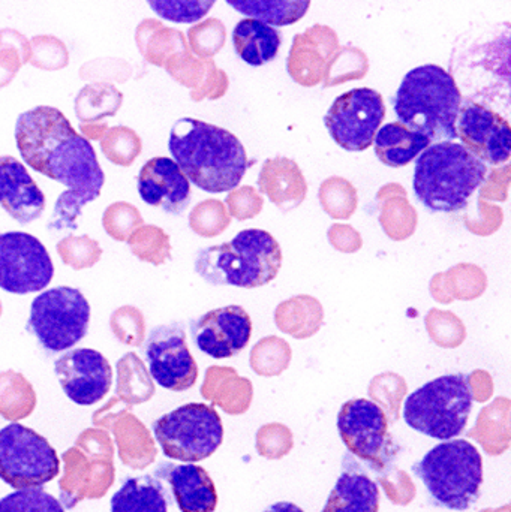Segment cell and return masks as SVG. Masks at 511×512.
Returning <instances> with one entry per match:
<instances>
[{
    "mask_svg": "<svg viewBox=\"0 0 511 512\" xmlns=\"http://www.w3.org/2000/svg\"><path fill=\"white\" fill-rule=\"evenodd\" d=\"M15 141L32 170L95 200L101 195L105 176L95 149L75 132L62 111L41 105L20 114Z\"/></svg>",
    "mask_w": 511,
    "mask_h": 512,
    "instance_id": "1",
    "label": "cell"
},
{
    "mask_svg": "<svg viewBox=\"0 0 511 512\" xmlns=\"http://www.w3.org/2000/svg\"><path fill=\"white\" fill-rule=\"evenodd\" d=\"M168 149L186 179L209 194L234 191L251 167L236 135L191 117L174 123Z\"/></svg>",
    "mask_w": 511,
    "mask_h": 512,
    "instance_id": "2",
    "label": "cell"
},
{
    "mask_svg": "<svg viewBox=\"0 0 511 512\" xmlns=\"http://www.w3.org/2000/svg\"><path fill=\"white\" fill-rule=\"evenodd\" d=\"M393 108L402 125L429 140L446 143L458 138L462 93L455 78L438 65L411 69L392 98Z\"/></svg>",
    "mask_w": 511,
    "mask_h": 512,
    "instance_id": "3",
    "label": "cell"
},
{
    "mask_svg": "<svg viewBox=\"0 0 511 512\" xmlns=\"http://www.w3.org/2000/svg\"><path fill=\"white\" fill-rule=\"evenodd\" d=\"M486 174L485 162L462 144L452 141L432 144L417 159L414 194L431 212H459L485 182Z\"/></svg>",
    "mask_w": 511,
    "mask_h": 512,
    "instance_id": "4",
    "label": "cell"
},
{
    "mask_svg": "<svg viewBox=\"0 0 511 512\" xmlns=\"http://www.w3.org/2000/svg\"><path fill=\"white\" fill-rule=\"evenodd\" d=\"M282 251L264 230L240 231L231 242L198 252L195 271L210 285L260 288L278 276Z\"/></svg>",
    "mask_w": 511,
    "mask_h": 512,
    "instance_id": "5",
    "label": "cell"
},
{
    "mask_svg": "<svg viewBox=\"0 0 511 512\" xmlns=\"http://www.w3.org/2000/svg\"><path fill=\"white\" fill-rule=\"evenodd\" d=\"M413 472L440 507L467 511L479 501L483 484L482 454L465 439H452L432 448L413 466Z\"/></svg>",
    "mask_w": 511,
    "mask_h": 512,
    "instance_id": "6",
    "label": "cell"
},
{
    "mask_svg": "<svg viewBox=\"0 0 511 512\" xmlns=\"http://www.w3.org/2000/svg\"><path fill=\"white\" fill-rule=\"evenodd\" d=\"M470 376L444 375L408 396L404 420L411 429L440 441H452L464 433L473 409Z\"/></svg>",
    "mask_w": 511,
    "mask_h": 512,
    "instance_id": "7",
    "label": "cell"
},
{
    "mask_svg": "<svg viewBox=\"0 0 511 512\" xmlns=\"http://www.w3.org/2000/svg\"><path fill=\"white\" fill-rule=\"evenodd\" d=\"M156 441L168 459L195 463L209 459L224 441V424L212 406L188 403L153 424Z\"/></svg>",
    "mask_w": 511,
    "mask_h": 512,
    "instance_id": "8",
    "label": "cell"
},
{
    "mask_svg": "<svg viewBox=\"0 0 511 512\" xmlns=\"http://www.w3.org/2000/svg\"><path fill=\"white\" fill-rule=\"evenodd\" d=\"M90 304L83 292L71 286H57L33 300L27 330L50 352H63L77 345L87 334Z\"/></svg>",
    "mask_w": 511,
    "mask_h": 512,
    "instance_id": "9",
    "label": "cell"
},
{
    "mask_svg": "<svg viewBox=\"0 0 511 512\" xmlns=\"http://www.w3.org/2000/svg\"><path fill=\"white\" fill-rule=\"evenodd\" d=\"M59 471V456L44 436L20 423L0 430V480L9 487L41 489Z\"/></svg>",
    "mask_w": 511,
    "mask_h": 512,
    "instance_id": "10",
    "label": "cell"
},
{
    "mask_svg": "<svg viewBox=\"0 0 511 512\" xmlns=\"http://www.w3.org/2000/svg\"><path fill=\"white\" fill-rule=\"evenodd\" d=\"M386 117L383 96L360 87L338 96L324 117V125L338 146L348 152H363L374 144Z\"/></svg>",
    "mask_w": 511,
    "mask_h": 512,
    "instance_id": "11",
    "label": "cell"
},
{
    "mask_svg": "<svg viewBox=\"0 0 511 512\" xmlns=\"http://www.w3.org/2000/svg\"><path fill=\"white\" fill-rule=\"evenodd\" d=\"M54 265L45 246L32 234L0 233V288L32 294L50 285Z\"/></svg>",
    "mask_w": 511,
    "mask_h": 512,
    "instance_id": "12",
    "label": "cell"
},
{
    "mask_svg": "<svg viewBox=\"0 0 511 512\" xmlns=\"http://www.w3.org/2000/svg\"><path fill=\"white\" fill-rule=\"evenodd\" d=\"M338 430L345 447L369 463L384 469L389 462V421L386 412L368 399L348 400L338 415Z\"/></svg>",
    "mask_w": 511,
    "mask_h": 512,
    "instance_id": "13",
    "label": "cell"
},
{
    "mask_svg": "<svg viewBox=\"0 0 511 512\" xmlns=\"http://www.w3.org/2000/svg\"><path fill=\"white\" fill-rule=\"evenodd\" d=\"M144 355L153 381L165 390L186 391L197 382L198 366L189 351L182 324L173 322L153 328Z\"/></svg>",
    "mask_w": 511,
    "mask_h": 512,
    "instance_id": "14",
    "label": "cell"
},
{
    "mask_svg": "<svg viewBox=\"0 0 511 512\" xmlns=\"http://www.w3.org/2000/svg\"><path fill=\"white\" fill-rule=\"evenodd\" d=\"M60 387L69 400L90 406L107 396L113 382V370L101 352L80 348L65 352L54 363Z\"/></svg>",
    "mask_w": 511,
    "mask_h": 512,
    "instance_id": "15",
    "label": "cell"
},
{
    "mask_svg": "<svg viewBox=\"0 0 511 512\" xmlns=\"http://www.w3.org/2000/svg\"><path fill=\"white\" fill-rule=\"evenodd\" d=\"M192 339L209 357L222 360L240 354L252 336V321L242 306L219 307L192 321Z\"/></svg>",
    "mask_w": 511,
    "mask_h": 512,
    "instance_id": "16",
    "label": "cell"
},
{
    "mask_svg": "<svg viewBox=\"0 0 511 512\" xmlns=\"http://www.w3.org/2000/svg\"><path fill=\"white\" fill-rule=\"evenodd\" d=\"M458 137L474 156L491 165H503L510 158V125L491 108L470 102L459 113Z\"/></svg>",
    "mask_w": 511,
    "mask_h": 512,
    "instance_id": "17",
    "label": "cell"
},
{
    "mask_svg": "<svg viewBox=\"0 0 511 512\" xmlns=\"http://www.w3.org/2000/svg\"><path fill=\"white\" fill-rule=\"evenodd\" d=\"M339 50V39L332 27L315 24L294 36L287 69L303 87L318 86L326 77L327 66Z\"/></svg>",
    "mask_w": 511,
    "mask_h": 512,
    "instance_id": "18",
    "label": "cell"
},
{
    "mask_svg": "<svg viewBox=\"0 0 511 512\" xmlns=\"http://www.w3.org/2000/svg\"><path fill=\"white\" fill-rule=\"evenodd\" d=\"M138 192L144 203L170 215H180L191 203V183L179 165L164 156L150 159L141 168Z\"/></svg>",
    "mask_w": 511,
    "mask_h": 512,
    "instance_id": "19",
    "label": "cell"
},
{
    "mask_svg": "<svg viewBox=\"0 0 511 512\" xmlns=\"http://www.w3.org/2000/svg\"><path fill=\"white\" fill-rule=\"evenodd\" d=\"M0 206L21 225L36 221L44 213V194L14 156H0Z\"/></svg>",
    "mask_w": 511,
    "mask_h": 512,
    "instance_id": "20",
    "label": "cell"
},
{
    "mask_svg": "<svg viewBox=\"0 0 511 512\" xmlns=\"http://www.w3.org/2000/svg\"><path fill=\"white\" fill-rule=\"evenodd\" d=\"M258 188L285 213L297 209L308 195V183L299 165L284 156L264 162L258 176Z\"/></svg>",
    "mask_w": 511,
    "mask_h": 512,
    "instance_id": "21",
    "label": "cell"
},
{
    "mask_svg": "<svg viewBox=\"0 0 511 512\" xmlns=\"http://www.w3.org/2000/svg\"><path fill=\"white\" fill-rule=\"evenodd\" d=\"M161 474L170 483L180 511L215 512L218 493L206 469L197 465L167 466Z\"/></svg>",
    "mask_w": 511,
    "mask_h": 512,
    "instance_id": "22",
    "label": "cell"
},
{
    "mask_svg": "<svg viewBox=\"0 0 511 512\" xmlns=\"http://www.w3.org/2000/svg\"><path fill=\"white\" fill-rule=\"evenodd\" d=\"M380 489L360 471H344L321 512H378Z\"/></svg>",
    "mask_w": 511,
    "mask_h": 512,
    "instance_id": "23",
    "label": "cell"
},
{
    "mask_svg": "<svg viewBox=\"0 0 511 512\" xmlns=\"http://www.w3.org/2000/svg\"><path fill=\"white\" fill-rule=\"evenodd\" d=\"M374 144L375 155L384 165L399 168L410 164L428 149L431 140L420 132L411 131L401 122H393L378 129Z\"/></svg>",
    "mask_w": 511,
    "mask_h": 512,
    "instance_id": "24",
    "label": "cell"
},
{
    "mask_svg": "<svg viewBox=\"0 0 511 512\" xmlns=\"http://www.w3.org/2000/svg\"><path fill=\"white\" fill-rule=\"evenodd\" d=\"M234 50L243 62L252 66H263L278 56L281 33L263 21L245 18L234 27Z\"/></svg>",
    "mask_w": 511,
    "mask_h": 512,
    "instance_id": "25",
    "label": "cell"
},
{
    "mask_svg": "<svg viewBox=\"0 0 511 512\" xmlns=\"http://www.w3.org/2000/svg\"><path fill=\"white\" fill-rule=\"evenodd\" d=\"M135 41L144 59L155 66H165L171 57L189 51L185 36L180 30L165 27L161 21L153 18H147L138 24Z\"/></svg>",
    "mask_w": 511,
    "mask_h": 512,
    "instance_id": "26",
    "label": "cell"
},
{
    "mask_svg": "<svg viewBox=\"0 0 511 512\" xmlns=\"http://www.w3.org/2000/svg\"><path fill=\"white\" fill-rule=\"evenodd\" d=\"M111 512H168L167 493L150 475L129 478L111 498Z\"/></svg>",
    "mask_w": 511,
    "mask_h": 512,
    "instance_id": "27",
    "label": "cell"
},
{
    "mask_svg": "<svg viewBox=\"0 0 511 512\" xmlns=\"http://www.w3.org/2000/svg\"><path fill=\"white\" fill-rule=\"evenodd\" d=\"M228 5L252 20L269 26H291L311 8L308 0H228Z\"/></svg>",
    "mask_w": 511,
    "mask_h": 512,
    "instance_id": "28",
    "label": "cell"
},
{
    "mask_svg": "<svg viewBox=\"0 0 511 512\" xmlns=\"http://www.w3.org/2000/svg\"><path fill=\"white\" fill-rule=\"evenodd\" d=\"M381 203L380 222L392 239H407L417 225V213L408 203L407 192L399 185L384 186L378 194Z\"/></svg>",
    "mask_w": 511,
    "mask_h": 512,
    "instance_id": "29",
    "label": "cell"
},
{
    "mask_svg": "<svg viewBox=\"0 0 511 512\" xmlns=\"http://www.w3.org/2000/svg\"><path fill=\"white\" fill-rule=\"evenodd\" d=\"M122 104V93L110 83L87 84L74 102L81 123H99V120L116 116Z\"/></svg>",
    "mask_w": 511,
    "mask_h": 512,
    "instance_id": "30",
    "label": "cell"
},
{
    "mask_svg": "<svg viewBox=\"0 0 511 512\" xmlns=\"http://www.w3.org/2000/svg\"><path fill=\"white\" fill-rule=\"evenodd\" d=\"M276 322L279 328L297 337L314 334L323 322V307L315 298L302 297L285 301L278 307Z\"/></svg>",
    "mask_w": 511,
    "mask_h": 512,
    "instance_id": "31",
    "label": "cell"
},
{
    "mask_svg": "<svg viewBox=\"0 0 511 512\" xmlns=\"http://www.w3.org/2000/svg\"><path fill=\"white\" fill-rule=\"evenodd\" d=\"M105 158L119 167H131L143 150V143L134 129L128 126H114L101 140Z\"/></svg>",
    "mask_w": 511,
    "mask_h": 512,
    "instance_id": "32",
    "label": "cell"
},
{
    "mask_svg": "<svg viewBox=\"0 0 511 512\" xmlns=\"http://www.w3.org/2000/svg\"><path fill=\"white\" fill-rule=\"evenodd\" d=\"M321 206L335 219H350L357 209V189L342 177L324 180L318 192Z\"/></svg>",
    "mask_w": 511,
    "mask_h": 512,
    "instance_id": "33",
    "label": "cell"
},
{
    "mask_svg": "<svg viewBox=\"0 0 511 512\" xmlns=\"http://www.w3.org/2000/svg\"><path fill=\"white\" fill-rule=\"evenodd\" d=\"M369 69V60L360 48H339L327 66L324 87L339 86L351 80H360L365 77Z\"/></svg>",
    "mask_w": 511,
    "mask_h": 512,
    "instance_id": "34",
    "label": "cell"
},
{
    "mask_svg": "<svg viewBox=\"0 0 511 512\" xmlns=\"http://www.w3.org/2000/svg\"><path fill=\"white\" fill-rule=\"evenodd\" d=\"M165 71L182 86L189 87L192 92L200 89L206 83L210 72L216 68L212 59H198L192 56L189 51L176 54L165 63Z\"/></svg>",
    "mask_w": 511,
    "mask_h": 512,
    "instance_id": "35",
    "label": "cell"
},
{
    "mask_svg": "<svg viewBox=\"0 0 511 512\" xmlns=\"http://www.w3.org/2000/svg\"><path fill=\"white\" fill-rule=\"evenodd\" d=\"M231 216L227 206L219 200H206L197 204L189 216V224L195 233L203 237H215L227 230Z\"/></svg>",
    "mask_w": 511,
    "mask_h": 512,
    "instance_id": "36",
    "label": "cell"
},
{
    "mask_svg": "<svg viewBox=\"0 0 511 512\" xmlns=\"http://www.w3.org/2000/svg\"><path fill=\"white\" fill-rule=\"evenodd\" d=\"M227 30L218 18H209L188 30L189 45L200 59H210L225 45Z\"/></svg>",
    "mask_w": 511,
    "mask_h": 512,
    "instance_id": "37",
    "label": "cell"
},
{
    "mask_svg": "<svg viewBox=\"0 0 511 512\" xmlns=\"http://www.w3.org/2000/svg\"><path fill=\"white\" fill-rule=\"evenodd\" d=\"M0 512H65L54 496L42 489H24L0 499Z\"/></svg>",
    "mask_w": 511,
    "mask_h": 512,
    "instance_id": "38",
    "label": "cell"
},
{
    "mask_svg": "<svg viewBox=\"0 0 511 512\" xmlns=\"http://www.w3.org/2000/svg\"><path fill=\"white\" fill-rule=\"evenodd\" d=\"M32 57L30 62L35 68L44 71H57L69 63V53L66 45L56 36L39 35L30 39Z\"/></svg>",
    "mask_w": 511,
    "mask_h": 512,
    "instance_id": "39",
    "label": "cell"
},
{
    "mask_svg": "<svg viewBox=\"0 0 511 512\" xmlns=\"http://www.w3.org/2000/svg\"><path fill=\"white\" fill-rule=\"evenodd\" d=\"M150 8L168 21L174 23H194L200 21L207 12L215 5L213 0H194V2H186V0H152L149 3Z\"/></svg>",
    "mask_w": 511,
    "mask_h": 512,
    "instance_id": "40",
    "label": "cell"
},
{
    "mask_svg": "<svg viewBox=\"0 0 511 512\" xmlns=\"http://www.w3.org/2000/svg\"><path fill=\"white\" fill-rule=\"evenodd\" d=\"M102 222H104V227L108 234H111L114 239L122 240L135 227L143 224V218H141L140 212H138L134 204L119 201V203H114L107 207Z\"/></svg>",
    "mask_w": 511,
    "mask_h": 512,
    "instance_id": "41",
    "label": "cell"
},
{
    "mask_svg": "<svg viewBox=\"0 0 511 512\" xmlns=\"http://www.w3.org/2000/svg\"><path fill=\"white\" fill-rule=\"evenodd\" d=\"M95 198L90 195L81 194V192L68 191L62 192L57 198L54 206V216L48 227L54 230H63V228H77V218L81 215V209L86 204L92 203Z\"/></svg>",
    "mask_w": 511,
    "mask_h": 512,
    "instance_id": "42",
    "label": "cell"
},
{
    "mask_svg": "<svg viewBox=\"0 0 511 512\" xmlns=\"http://www.w3.org/2000/svg\"><path fill=\"white\" fill-rule=\"evenodd\" d=\"M131 65L125 60L114 59H96L92 62L86 63L81 66L80 75L84 80H93L98 83L99 80H104L102 83L107 81L116 80L117 83H125L129 77H131Z\"/></svg>",
    "mask_w": 511,
    "mask_h": 512,
    "instance_id": "43",
    "label": "cell"
},
{
    "mask_svg": "<svg viewBox=\"0 0 511 512\" xmlns=\"http://www.w3.org/2000/svg\"><path fill=\"white\" fill-rule=\"evenodd\" d=\"M225 201H227L230 216H234L239 221L255 218L264 206L263 197L258 194L257 189L251 188V186L234 189L228 194Z\"/></svg>",
    "mask_w": 511,
    "mask_h": 512,
    "instance_id": "44",
    "label": "cell"
},
{
    "mask_svg": "<svg viewBox=\"0 0 511 512\" xmlns=\"http://www.w3.org/2000/svg\"><path fill=\"white\" fill-rule=\"evenodd\" d=\"M132 248H135L137 254L146 248H150L146 256H164L168 249V239L161 228L144 227L135 234V239L131 242Z\"/></svg>",
    "mask_w": 511,
    "mask_h": 512,
    "instance_id": "45",
    "label": "cell"
},
{
    "mask_svg": "<svg viewBox=\"0 0 511 512\" xmlns=\"http://www.w3.org/2000/svg\"><path fill=\"white\" fill-rule=\"evenodd\" d=\"M228 89V77L224 71L215 68L207 77L206 83L200 89L191 92V98L194 101H203V99H218L225 95Z\"/></svg>",
    "mask_w": 511,
    "mask_h": 512,
    "instance_id": "46",
    "label": "cell"
},
{
    "mask_svg": "<svg viewBox=\"0 0 511 512\" xmlns=\"http://www.w3.org/2000/svg\"><path fill=\"white\" fill-rule=\"evenodd\" d=\"M59 251L66 259H72L74 256L95 259L99 256L98 245L87 237H68L59 243Z\"/></svg>",
    "mask_w": 511,
    "mask_h": 512,
    "instance_id": "47",
    "label": "cell"
},
{
    "mask_svg": "<svg viewBox=\"0 0 511 512\" xmlns=\"http://www.w3.org/2000/svg\"><path fill=\"white\" fill-rule=\"evenodd\" d=\"M20 53L14 48H0V89L8 86L23 66Z\"/></svg>",
    "mask_w": 511,
    "mask_h": 512,
    "instance_id": "48",
    "label": "cell"
},
{
    "mask_svg": "<svg viewBox=\"0 0 511 512\" xmlns=\"http://www.w3.org/2000/svg\"><path fill=\"white\" fill-rule=\"evenodd\" d=\"M0 48H14L20 53L23 63H29L32 57L29 39L14 29L0 30Z\"/></svg>",
    "mask_w": 511,
    "mask_h": 512,
    "instance_id": "49",
    "label": "cell"
},
{
    "mask_svg": "<svg viewBox=\"0 0 511 512\" xmlns=\"http://www.w3.org/2000/svg\"><path fill=\"white\" fill-rule=\"evenodd\" d=\"M108 125L105 122L101 123H81L80 131L81 134L84 135L86 140L98 141L104 138V135L107 134Z\"/></svg>",
    "mask_w": 511,
    "mask_h": 512,
    "instance_id": "50",
    "label": "cell"
},
{
    "mask_svg": "<svg viewBox=\"0 0 511 512\" xmlns=\"http://www.w3.org/2000/svg\"><path fill=\"white\" fill-rule=\"evenodd\" d=\"M264 512H305L302 508L297 507L296 504H291V502H278V504H273L272 507L267 508Z\"/></svg>",
    "mask_w": 511,
    "mask_h": 512,
    "instance_id": "51",
    "label": "cell"
}]
</instances>
